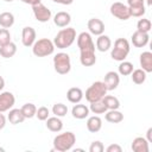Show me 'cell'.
<instances>
[{"label": "cell", "mask_w": 152, "mask_h": 152, "mask_svg": "<svg viewBox=\"0 0 152 152\" xmlns=\"http://www.w3.org/2000/svg\"><path fill=\"white\" fill-rule=\"evenodd\" d=\"M76 30L74 27H68L62 28L61 31L57 32V34L53 38V44L55 48L57 49H66L72 45V43L76 40Z\"/></svg>", "instance_id": "cell-1"}, {"label": "cell", "mask_w": 152, "mask_h": 152, "mask_svg": "<svg viewBox=\"0 0 152 152\" xmlns=\"http://www.w3.org/2000/svg\"><path fill=\"white\" fill-rule=\"evenodd\" d=\"M76 142V135L68 131L61 134H57L53 138V150L58 152H66L72 148Z\"/></svg>", "instance_id": "cell-2"}, {"label": "cell", "mask_w": 152, "mask_h": 152, "mask_svg": "<svg viewBox=\"0 0 152 152\" xmlns=\"http://www.w3.org/2000/svg\"><path fill=\"white\" fill-rule=\"evenodd\" d=\"M129 50H131L129 42H128L127 39H125V38H118V39L114 42V46L112 48L110 57H112L114 61L122 62V61H125L126 57L128 56Z\"/></svg>", "instance_id": "cell-3"}, {"label": "cell", "mask_w": 152, "mask_h": 152, "mask_svg": "<svg viewBox=\"0 0 152 152\" xmlns=\"http://www.w3.org/2000/svg\"><path fill=\"white\" fill-rule=\"evenodd\" d=\"M55 51V44L49 38H42L33 43L32 53L37 57H46L52 55Z\"/></svg>", "instance_id": "cell-4"}, {"label": "cell", "mask_w": 152, "mask_h": 152, "mask_svg": "<svg viewBox=\"0 0 152 152\" xmlns=\"http://www.w3.org/2000/svg\"><path fill=\"white\" fill-rule=\"evenodd\" d=\"M107 91L108 90L106 88V84L102 81H96L91 86H89V88L86 90V100L89 103L100 101L103 99V96L107 94Z\"/></svg>", "instance_id": "cell-5"}, {"label": "cell", "mask_w": 152, "mask_h": 152, "mask_svg": "<svg viewBox=\"0 0 152 152\" xmlns=\"http://www.w3.org/2000/svg\"><path fill=\"white\" fill-rule=\"evenodd\" d=\"M53 68L55 71L59 75H66L71 70L70 56L65 52H58L53 57Z\"/></svg>", "instance_id": "cell-6"}, {"label": "cell", "mask_w": 152, "mask_h": 152, "mask_svg": "<svg viewBox=\"0 0 152 152\" xmlns=\"http://www.w3.org/2000/svg\"><path fill=\"white\" fill-rule=\"evenodd\" d=\"M77 46L81 51H95V43L89 32H81L77 37Z\"/></svg>", "instance_id": "cell-7"}, {"label": "cell", "mask_w": 152, "mask_h": 152, "mask_svg": "<svg viewBox=\"0 0 152 152\" xmlns=\"http://www.w3.org/2000/svg\"><path fill=\"white\" fill-rule=\"evenodd\" d=\"M110 14L120 20H128L131 18V14H129V10H128V6L122 4V2H114L110 5Z\"/></svg>", "instance_id": "cell-8"}, {"label": "cell", "mask_w": 152, "mask_h": 152, "mask_svg": "<svg viewBox=\"0 0 152 152\" xmlns=\"http://www.w3.org/2000/svg\"><path fill=\"white\" fill-rule=\"evenodd\" d=\"M32 12H33L34 18L39 23H48L51 19V11L42 2L32 6Z\"/></svg>", "instance_id": "cell-9"}, {"label": "cell", "mask_w": 152, "mask_h": 152, "mask_svg": "<svg viewBox=\"0 0 152 152\" xmlns=\"http://www.w3.org/2000/svg\"><path fill=\"white\" fill-rule=\"evenodd\" d=\"M15 103V97L11 91H2L0 94V112L5 113L13 108Z\"/></svg>", "instance_id": "cell-10"}, {"label": "cell", "mask_w": 152, "mask_h": 152, "mask_svg": "<svg viewBox=\"0 0 152 152\" xmlns=\"http://www.w3.org/2000/svg\"><path fill=\"white\" fill-rule=\"evenodd\" d=\"M87 27L89 30V33L94 34V36H100V34H102L104 32V24L99 18L89 19L88 23H87Z\"/></svg>", "instance_id": "cell-11"}, {"label": "cell", "mask_w": 152, "mask_h": 152, "mask_svg": "<svg viewBox=\"0 0 152 152\" xmlns=\"http://www.w3.org/2000/svg\"><path fill=\"white\" fill-rule=\"evenodd\" d=\"M36 42V30L31 26H25L21 31V43L24 46L30 48Z\"/></svg>", "instance_id": "cell-12"}, {"label": "cell", "mask_w": 152, "mask_h": 152, "mask_svg": "<svg viewBox=\"0 0 152 152\" xmlns=\"http://www.w3.org/2000/svg\"><path fill=\"white\" fill-rule=\"evenodd\" d=\"M150 40V36L146 32H141V31H135L132 37H131V42L135 48H144L148 44Z\"/></svg>", "instance_id": "cell-13"}, {"label": "cell", "mask_w": 152, "mask_h": 152, "mask_svg": "<svg viewBox=\"0 0 152 152\" xmlns=\"http://www.w3.org/2000/svg\"><path fill=\"white\" fill-rule=\"evenodd\" d=\"M102 82L106 84L107 90H114L118 88V86L120 83V76L115 71H108L104 75V78Z\"/></svg>", "instance_id": "cell-14"}, {"label": "cell", "mask_w": 152, "mask_h": 152, "mask_svg": "<svg viewBox=\"0 0 152 152\" xmlns=\"http://www.w3.org/2000/svg\"><path fill=\"white\" fill-rule=\"evenodd\" d=\"M89 113H90L89 107L86 106V104H82L80 102L78 103H75L74 107H72V109H71L72 116L75 119H78V120H83V119L88 118L89 116Z\"/></svg>", "instance_id": "cell-15"}, {"label": "cell", "mask_w": 152, "mask_h": 152, "mask_svg": "<svg viewBox=\"0 0 152 152\" xmlns=\"http://www.w3.org/2000/svg\"><path fill=\"white\" fill-rule=\"evenodd\" d=\"M150 142L144 137H137L132 141V150L134 152H148L150 151Z\"/></svg>", "instance_id": "cell-16"}, {"label": "cell", "mask_w": 152, "mask_h": 152, "mask_svg": "<svg viewBox=\"0 0 152 152\" xmlns=\"http://www.w3.org/2000/svg\"><path fill=\"white\" fill-rule=\"evenodd\" d=\"M71 21V15L68 12L61 11L53 15V24L57 27H66Z\"/></svg>", "instance_id": "cell-17"}, {"label": "cell", "mask_w": 152, "mask_h": 152, "mask_svg": "<svg viewBox=\"0 0 152 152\" xmlns=\"http://www.w3.org/2000/svg\"><path fill=\"white\" fill-rule=\"evenodd\" d=\"M140 66L145 72H152V52L144 51L139 57Z\"/></svg>", "instance_id": "cell-18"}, {"label": "cell", "mask_w": 152, "mask_h": 152, "mask_svg": "<svg viewBox=\"0 0 152 152\" xmlns=\"http://www.w3.org/2000/svg\"><path fill=\"white\" fill-rule=\"evenodd\" d=\"M7 120L12 125H18V124H21V122L25 121V116H24L21 109H19V108H11L8 110Z\"/></svg>", "instance_id": "cell-19"}, {"label": "cell", "mask_w": 152, "mask_h": 152, "mask_svg": "<svg viewBox=\"0 0 152 152\" xmlns=\"http://www.w3.org/2000/svg\"><path fill=\"white\" fill-rule=\"evenodd\" d=\"M80 62L83 66H91L96 63L95 51H81L80 52Z\"/></svg>", "instance_id": "cell-20"}, {"label": "cell", "mask_w": 152, "mask_h": 152, "mask_svg": "<svg viewBox=\"0 0 152 152\" xmlns=\"http://www.w3.org/2000/svg\"><path fill=\"white\" fill-rule=\"evenodd\" d=\"M102 128V119L99 115L89 116L87 120V129L90 133H96Z\"/></svg>", "instance_id": "cell-21"}, {"label": "cell", "mask_w": 152, "mask_h": 152, "mask_svg": "<svg viewBox=\"0 0 152 152\" xmlns=\"http://www.w3.org/2000/svg\"><path fill=\"white\" fill-rule=\"evenodd\" d=\"M110 48H112V40L108 36H106L103 33L97 36V38H96V49L100 52H106Z\"/></svg>", "instance_id": "cell-22"}, {"label": "cell", "mask_w": 152, "mask_h": 152, "mask_svg": "<svg viewBox=\"0 0 152 152\" xmlns=\"http://www.w3.org/2000/svg\"><path fill=\"white\" fill-rule=\"evenodd\" d=\"M46 128L51 132H61L63 129V121L61 120V118L58 116H51V118H48L46 120Z\"/></svg>", "instance_id": "cell-23"}, {"label": "cell", "mask_w": 152, "mask_h": 152, "mask_svg": "<svg viewBox=\"0 0 152 152\" xmlns=\"http://www.w3.org/2000/svg\"><path fill=\"white\" fill-rule=\"evenodd\" d=\"M83 91L78 87H72L66 91V99L71 103H78L83 99Z\"/></svg>", "instance_id": "cell-24"}, {"label": "cell", "mask_w": 152, "mask_h": 152, "mask_svg": "<svg viewBox=\"0 0 152 152\" xmlns=\"http://www.w3.org/2000/svg\"><path fill=\"white\" fill-rule=\"evenodd\" d=\"M104 119H106V121H108L110 124H119L124 120V114L119 109H110V110L106 112Z\"/></svg>", "instance_id": "cell-25"}, {"label": "cell", "mask_w": 152, "mask_h": 152, "mask_svg": "<svg viewBox=\"0 0 152 152\" xmlns=\"http://www.w3.org/2000/svg\"><path fill=\"white\" fill-rule=\"evenodd\" d=\"M15 52H17V45L12 42H10L4 46H0V56L4 58H11L15 55Z\"/></svg>", "instance_id": "cell-26"}, {"label": "cell", "mask_w": 152, "mask_h": 152, "mask_svg": "<svg viewBox=\"0 0 152 152\" xmlns=\"http://www.w3.org/2000/svg\"><path fill=\"white\" fill-rule=\"evenodd\" d=\"M104 106L107 107V110H110V109H119L120 108V101L118 97L113 96V95H104L103 99H102Z\"/></svg>", "instance_id": "cell-27"}, {"label": "cell", "mask_w": 152, "mask_h": 152, "mask_svg": "<svg viewBox=\"0 0 152 152\" xmlns=\"http://www.w3.org/2000/svg\"><path fill=\"white\" fill-rule=\"evenodd\" d=\"M14 24V15L11 12L0 13V26L4 28H10Z\"/></svg>", "instance_id": "cell-28"}, {"label": "cell", "mask_w": 152, "mask_h": 152, "mask_svg": "<svg viewBox=\"0 0 152 152\" xmlns=\"http://www.w3.org/2000/svg\"><path fill=\"white\" fill-rule=\"evenodd\" d=\"M146 74L142 69H135L131 72V78L135 84H142L146 81Z\"/></svg>", "instance_id": "cell-29"}, {"label": "cell", "mask_w": 152, "mask_h": 152, "mask_svg": "<svg viewBox=\"0 0 152 152\" xmlns=\"http://www.w3.org/2000/svg\"><path fill=\"white\" fill-rule=\"evenodd\" d=\"M89 110L94 114H103L107 112V107L104 106L103 101L100 100V101H95V102H90V106H89Z\"/></svg>", "instance_id": "cell-30"}, {"label": "cell", "mask_w": 152, "mask_h": 152, "mask_svg": "<svg viewBox=\"0 0 152 152\" xmlns=\"http://www.w3.org/2000/svg\"><path fill=\"white\" fill-rule=\"evenodd\" d=\"M133 70H134V69H133V64H132L131 62H127V61L120 62V64H119V66H118V71H119V74L122 75V76H128V75H131V72H132Z\"/></svg>", "instance_id": "cell-31"}, {"label": "cell", "mask_w": 152, "mask_h": 152, "mask_svg": "<svg viewBox=\"0 0 152 152\" xmlns=\"http://www.w3.org/2000/svg\"><path fill=\"white\" fill-rule=\"evenodd\" d=\"M25 119H31L33 116H36V112H37V107L33 103H25L23 104V107L20 108Z\"/></svg>", "instance_id": "cell-32"}, {"label": "cell", "mask_w": 152, "mask_h": 152, "mask_svg": "<svg viewBox=\"0 0 152 152\" xmlns=\"http://www.w3.org/2000/svg\"><path fill=\"white\" fill-rule=\"evenodd\" d=\"M68 113V107L66 104L64 103H55L52 106V114H55V116H58V118H63Z\"/></svg>", "instance_id": "cell-33"}, {"label": "cell", "mask_w": 152, "mask_h": 152, "mask_svg": "<svg viewBox=\"0 0 152 152\" xmlns=\"http://www.w3.org/2000/svg\"><path fill=\"white\" fill-rule=\"evenodd\" d=\"M151 27H152V24H151V20L150 19L142 18V19H139V21L137 23V30L138 31L148 33L151 31Z\"/></svg>", "instance_id": "cell-34"}, {"label": "cell", "mask_w": 152, "mask_h": 152, "mask_svg": "<svg viewBox=\"0 0 152 152\" xmlns=\"http://www.w3.org/2000/svg\"><path fill=\"white\" fill-rule=\"evenodd\" d=\"M49 115H50V110H49V108L45 107V106L39 107V108L37 109V112H36V116H37L38 120H40V121H45V120L49 118Z\"/></svg>", "instance_id": "cell-35"}, {"label": "cell", "mask_w": 152, "mask_h": 152, "mask_svg": "<svg viewBox=\"0 0 152 152\" xmlns=\"http://www.w3.org/2000/svg\"><path fill=\"white\" fill-rule=\"evenodd\" d=\"M11 42V33L7 28H0V46H4Z\"/></svg>", "instance_id": "cell-36"}, {"label": "cell", "mask_w": 152, "mask_h": 152, "mask_svg": "<svg viewBox=\"0 0 152 152\" xmlns=\"http://www.w3.org/2000/svg\"><path fill=\"white\" fill-rule=\"evenodd\" d=\"M129 10V14L131 17H135V18H139V17H142L146 12V8L145 6H140V7H128Z\"/></svg>", "instance_id": "cell-37"}, {"label": "cell", "mask_w": 152, "mask_h": 152, "mask_svg": "<svg viewBox=\"0 0 152 152\" xmlns=\"http://www.w3.org/2000/svg\"><path fill=\"white\" fill-rule=\"evenodd\" d=\"M103 151H104V146L100 140L93 141L89 146V152H103Z\"/></svg>", "instance_id": "cell-38"}, {"label": "cell", "mask_w": 152, "mask_h": 152, "mask_svg": "<svg viewBox=\"0 0 152 152\" xmlns=\"http://www.w3.org/2000/svg\"><path fill=\"white\" fill-rule=\"evenodd\" d=\"M128 7H140L145 6V0H127Z\"/></svg>", "instance_id": "cell-39"}, {"label": "cell", "mask_w": 152, "mask_h": 152, "mask_svg": "<svg viewBox=\"0 0 152 152\" xmlns=\"http://www.w3.org/2000/svg\"><path fill=\"white\" fill-rule=\"evenodd\" d=\"M106 151H107V152H121L122 148H121V146L118 145V144H110V145L106 148Z\"/></svg>", "instance_id": "cell-40"}, {"label": "cell", "mask_w": 152, "mask_h": 152, "mask_svg": "<svg viewBox=\"0 0 152 152\" xmlns=\"http://www.w3.org/2000/svg\"><path fill=\"white\" fill-rule=\"evenodd\" d=\"M6 116L0 112V129H2L5 126H6Z\"/></svg>", "instance_id": "cell-41"}, {"label": "cell", "mask_w": 152, "mask_h": 152, "mask_svg": "<svg viewBox=\"0 0 152 152\" xmlns=\"http://www.w3.org/2000/svg\"><path fill=\"white\" fill-rule=\"evenodd\" d=\"M20 1H23L24 4L31 5V6H34V5H37V4H40V2H42V0H20Z\"/></svg>", "instance_id": "cell-42"}, {"label": "cell", "mask_w": 152, "mask_h": 152, "mask_svg": "<svg viewBox=\"0 0 152 152\" xmlns=\"http://www.w3.org/2000/svg\"><path fill=\"white\" fill-rule=\"evenodd\" d=\"M56 4H61V5H71L74 2V0H52Z\"/></svg>", "instance_id": "cell-43"}, {"label": "cell", "mask_w": 152, "mask_h": 152, "mask_svg": "<svg viewBox=\"0 0 152 152\" xmlns=\"http://www.w3.org/2000/svg\"><path fill=\"white\" fill-rule=\"evenodd\" d=\"M146 140L148 142H152V127H150L146 132Z\"/></svg>", "instance_id": "cell-44"}, {"label": "cell", "mask_w": 152, "mask_h": 152, "mask_svg": "<svg viewBox=\"0 0 152 152\" xmlns=\"http://www.w3.org/2000/svg\"><path fill=\"white\" fill-rule=\"evenodd\" d=\"M4 87H5V80H4V77L0 75V90H2Z\"/></svg>", "instance_id": "cell-45"}, {"label": "cell", "mask_w": 152, "mask_h": 152, "mask_svg": "<svg viewBox=\"0 0 152 152\" xmlns=\"http://www.w3.org/2000/svg\"><path fill=\"white\" fill-rule=\"evenodd\" d=\"M146 2H147V5H148V6H151V5H152V0H146Z\"/></svg>", "instance_id": "cell-46"}, {"label": "cell", "mask_w": 152, "mask_h": 152, "mask_svg": "<svg viewBox=\"0 0 152 152\" xmlns=\"http://www.w3.org/2000/svg\"><path fill=\"white\" fill-rule=\"evenodd\" d=\"M0 152H5V148L4 147H0Z\"/></svg>", "instance_id": "cell-47"}, {"label": "cell", "mask_w": 152, "mask_h": 152, "mask_svg": "<svg viewBox=\"0 0 152 152\" xmlns=\"http://www.w3.org/2000/svg\"><path fill=\"white\" fill-rule=\"evenodd\" d=\"M4 1H6V2H12L13 0H4Z\"/></svg>", "instance_id": "cell-48"}]
</instances>
